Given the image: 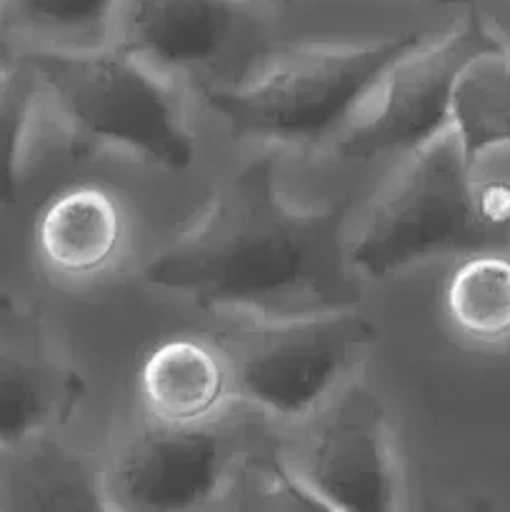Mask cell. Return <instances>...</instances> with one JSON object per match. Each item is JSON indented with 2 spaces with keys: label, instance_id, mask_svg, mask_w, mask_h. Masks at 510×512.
Wrapping results in <instances>:
<instances>
[{
  "label": "cell",
  "instance_id": "cell-1",
  "mask_svg": "<svg viewBox=\"0 0 510 512\" xmlns=\"http://www.w3.org/2000/svg\"><path fill=\"white\" fill-rule=\"evenodd\" d=\"M265 153L225 180L203 215L145 268L153 288L205 308L268 310L325 303L348 203L298 210L275 185Z\"/></svg>",
  "mask_w": 510,
  "mask_h": 512
},
{
  "label": "cell",
  "instance_id": "cell-2",
  "mask_svg": "<svg viewBox=\"0 0 510 512\" xmlns=\"http://www.w3.org/2000/svg\"><path fill=\"white\" fill-rule=\"evenodd\" d=\"M508 245L510 183H478L453 130L443 128L398 170L350 250V263L368 278H385L430 255Z\"/></svg>",
  "mask_w": 510,
  "mask_h": 512
},
{
  "label": "cell",
  "instance_id": "cell-3",
  "mask_svg": "<svg viewBox=\"0 0 510 512\" xmlns=\"http://www.w3.org/2000/svg\"><path fill=\"white\" fill-rule=\"evenodd\" d=\"M423 40L420 30H403L363 43L288 45L255 78L210 85L205 98L240 135L318 140Z\"/></svg>",
  "mask_w": 510,
  "mask_h": 512
},
{
  "label": "cell",
  "instance_id": "cell-4",
  "mask_svg": "<svg viewBox=\"0 0 510 512\" xmlns=\"http://www.w3.org/2000/svg\"><path fill=\"white\" fill-rule=\"evenodd\" d=\"M23 63L78 133L130 150L160 168L193 165L195 143L178 105L128 53L43 48L25 55Z\"/></svg>",
  "mask_w": 510,
  "mask_h": 512
},
{
  "label": "cell",
  "instance_id": "cell-5",
  "mask_svg": "<svg viewBox=\"0 0 510 512\" xmlns=\"http://www.w3.org/2000/svg\"><path fill=\"white\" fill-rule=\"evenodd\" d=\"M378 330L355 310L240 320L225 330L223 358L240 398L278 418L318 408L365 358Z\"/></svg>",
  "mask_w": 510,
  "mask_h": 512
},
{
  "label": "cell",
  "instance_id": "cell-6",
  "mask_svg": "<svg viewBox=\"0 0 510 512\" xmlns=\"http://www.w3.org/2000/svg\"><path fill=\"white\" fill-rule=\"evenodd\" d=\"M498 43V30L478 5L460 10L438 38L423 40L380 75L345 118L335 153L348 160L413 153L448 128L450 90L460 68Z\"/></svg>",
  "mask_w": 510,
  "mask_h": 512
},
{
  "label": "cell",
  "instance_id": "cell-7",
  "mask_svg": "<svg viewBox=\"0 0 510 512\" xmlns=\"http://www.w3.org/2000/svg\"><path fill=\"white\" fill-rule=\"evenodd\" d=\"M288 450L295 480L320 510L390 512L400 508V473L378 395L360 383L338 385L298 420Z\"/></svg>",
  "mask_w": 510,
  "mask_h": 512
},
{
  "label": "cell",
  "instance_id": "cell-8",
  "mask_svg": "<svg viewBox=\"0 0 510 512\" xmlns=\"http://www.w3.org/2000/svg\"><path fill=\"white\" fill-rule=\"evenodd\" d=\"M233 440L200 425H145L115 453L105 475L110 510L203 508L233 475Z\"/></svg>",
  "mask_w": 510,
  "mask_h": 512
},
{
  "label": "cell",
  "instance_id": "cell-9",
  "mask_svg": "<svg viewBox=\"0 0 510 512\" xmlns=\"http://www.w3.org/2000/svg\"><path fill=\"white\" fill-rule=\"evenodd\" d=\"M78 395V378L43 353L33 320L0 298V448L43 435Z\"/></svg>",
  "mask_w": 510,
  "mask_h": 512
},
{
  "label": "cell",
  "instance_id": "cell-10",
  "mask_svg": "<svg viewBox=\"0 0 510 512\" xmlns=\"http://www.w3.org/2000/svg\"><path fill=\"white\" fill-rule=\"evenodd\" d=\"M245 13V0H120L113 25L128 50L168 65L213 58Z\"/></svg>",
  "mask_w": 510,
  "mask_h": 512
},
{
  "label": "cell",
  "instance_id": "cell-11",
  "mask_svg": "<svg viewBox=\"0 0 510 512\" xmlns=\"http://www.w3.org/2000/svg\"><path fill=\"white\" fill-rule=\"evenodd\" d=\"M48 268L68 278L103 273L125 240V213L118 200L95 185H78L50 200L35 228Z\"/></svg>",
  "mask_w": 510,
  "mask_h": 512
},
{
  "label": "cell",
  "instance_id": "cell-12",
  "mask_svg": "<svg viewBox=\"0 0 510 512\" xmlns=\"http://www.w3.org/2000/svg\"><path fill=\"white\" fill-rule=\"evenodd\" d=\"M140 393L158 423L200 425L228 398V363L223 353L198 340H168L145 358Z\"/></svg>",
  "mask_w": 510,
  "mask_h": 512
},
{
  "label": "cell",
  "instance_id": "cell-13",
  "mask_svg": "<svg viewBox=\"0 0 510 512\" xmlns=\"http://www.w3.org/2000/svg\"><path fill=\"white\" fill-rule=\"evenodd\" d=\"M448 128L473 170L483 155L510 145V50L503 38L473 55L455 75Z\"/></svg>",
  "mask_w": 510,
  "mask_h": 512
},
{
  "label": "cell",
  "instance_id": "cell-14",
  "mask_svg": "<svg viewBox=\"0 0 510 512\" xmlns=\"http://www.w3.org/2000/svg\"><path fill=\"white\" fill-rule=\"evenodd\" d=\"M5 473L8 508L15 510H110L105 478H95L85 460L40 435L13 445Z\"/></svg>",
  "mask_w": 510,
  "mask_h": 512
},
{
  "label": "cell",
  "instance_id": "cell-15",
  "mask_svg": "<svg viewBox=\"0 0 510 512\" xmlns=\"http://www.w3.org/2000/svg\"><path fill=\"white\" fill-rule=\"evenodd\" d=\"M450 325L470 343L498 348L510 343V258L483 250L453 270L445 285Z\"/></svg>",
  "mask_w": 510,
  "mask_h": 512
},
{
  "label": "cell",
  "instance_id": "cell-16",
  "mask_svg": "<svg viewBox=\"0 0 510 512\" xmlns=\"http://www.w3.org/2000/svg\"><path fill=\"white\" fill-rule=\"evenodd\" d=\"M118 5L120 0H0V20L38 33L100 38Z\"/></svg>",
  "mask_w": 510,
  "mask_h": 512
},
{
  "label": "cell",
  "instance_id": "cell-17",
  "mask_svg": "<svg viewBox=\"0 0 510 512\" xmlns=\"http://www.w3.org/2000/svg\"><path fill=\"white\" fill-rule=\"evenodd\" d=\"M33 73L20 63L0 68V205L18 198L20 148L33 103Z\"/></svg>",
  "mask_w": 510,
  "mask_h": 512
},
{
  "label": "cell",
  "instance_id": "cell-18",
  "mask_svg": "<svg viewBox=\"0 0 510 512\" xmlns=\"http://www.w3.org/2000/svg\"><path fill=\"white\" fill-rule=\"evenodd\" d=\"M475 5L483 10L510 50V0H475Z\"/></svg>",
  "mask_w": 510,
  "mask_h": 512
},
{
  "label": "cell",
  "instance_id": "cell-19",
  "mask_svg": "<svg viewBox=\"0 0 510 512\" xmlns=\"http://www.w3.org/2000/svg\"><path fill=\"white\" fill-rule=\"evenodd\" d=\"M15 63H18V60H15L13 48H10V40L8 35H5V25L3 20H0V68H10V65Z\"/></svg>",
  "mask_w": 510,
  "mask_h": 512
},
{
  "label": "cell",
  "instance_id": "cell-20",
  "mask_svg": "<svg viewBox=\"0 0 510 512\" xmlns=\"http://www.w3.org/2000/svg\"><path fill=\"white\" fill-rule=\"evenodd\" d=\"M423 3L440 5V8H453V10H465L470 5H475V0H423Z\"/></svg>",
  "mask_w": 510,
  "mask_h": 512
}]
</instances>
